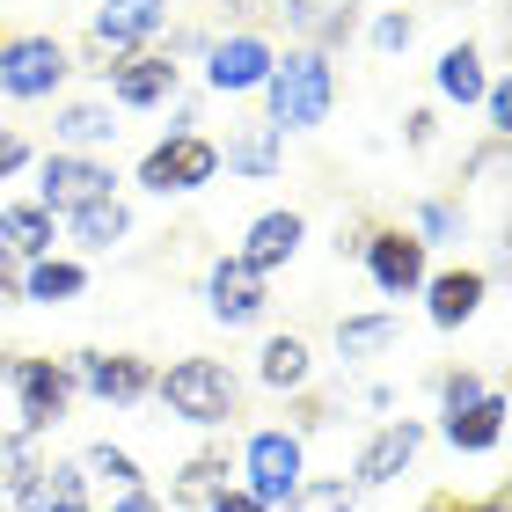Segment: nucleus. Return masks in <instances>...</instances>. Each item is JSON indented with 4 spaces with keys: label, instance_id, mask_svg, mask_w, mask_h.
Returning <instances> with one entry per match:
<instances>
[{
    "label": "nucleus",
    "instance_id": "f257e3e1",
    "mask_svg": "<svg viewBox=\"0 0 512 512\" xmlns=\"http://www.w3.org/2000/svg\"><path fill=\"white\" fill-rule=\"evenodd\" d=\"M154 395H161V410L183 417V425H198V432H227L242 417V381H235V366L227 359H169V374H154Z\"/></svg>",
    "mask_w": 512,
    "mask_h": 512
},
{
    "label": "nucleus",
    "instance_id": "f03ea898",
    "mask_svg": "<svg viewBox=\"0 0 512 512\" xmlns=\"http://www.w3.org/2000/svg\"><path fill=\"white\" fill-rule=\"evenodd\" d=\"M264 118L278 132H315V125H330V103H337V66L308 52V44H293L286 59H271V74H264Z\"/></svg>",
    "mask_w": 512,
    "mask_h": 512
},
{
    "label": "nucleus",
    "instance_id": "7ed1b4c3",
    "mask_svg": "<svg viewBox=\"0 0 512 512\" xmlns=\"http://www.w3.org/2000/svg\"><path fill=\"white\" fill-rule=\"evenodd\" d=\"M66 74H74V52H66L52 30L0 37V96L44 103V96H59V88H66Z\"/></svg>",
    "mask_w": 512,
    "mask_h": 512
},
{
    "label": "nucleus",
    "instance_id": "20e7f679",
    "mask_svg": "<svg viewBox=\"0 0 512 512\" xmlns=\"http://www.w3.org/2000/svg\"><path fill=\"white\" fill-rule=\"evenodd\" d=\"M161 30H169V0H103L88 22V74H110L118 59L147 52Z\"/></svg>",
    "mask_w": 512,
    "mask_h": 512
},
{
    "label": "nucleus",
    "instance_id": "39448f33",
    "mask_svg": "<svg viewBox=\"0 0 512 512\" xmlns=\"http://www.w3.org/2000/svg\"><path fill=\"white\" fill-rule=\"evenodd\" d=\"M242 491L264 505V512H286V498L308 483V454H300V432L286 425H264V432H249V447H242Z\"/></svg>",
    "mask_w": 512,
    "mask_h": 512
},
{
    "label": "nucleus",
    "instance_id": "423d86ee",
    "mask_svg": "<svg viewBox=\"0 0 512 512\" xmlns=\"http://www.w3.org/2000/svg\"><path fill=\"white\" fill-rule=\"evenodd\" d=\"M213 176H220V147L205 132H169V139H154V147H147V161H139V183H147L154 198L205 191Z\"/></svg>",
    "mask_w": 512,
    "mask_h": 512
},
{
    "label": "nucleus",
    "instance_id": "0eeeda50",
    "mask_svg": "<svg viewBox=\"0 0 512 512\" xmlns=\"http://www.w3.org/2000/svg\"><path fill=\"white\" fill-rule=\"evenodd\" d=\"M8 388H15V410H22V425L15 432H30L44 439L66 417V403H74V366L52 359V352H37V359H15L8 366Z\"/></svg>",
    "mask_w": 512,
    "mask_h": 512
},
{
    "label": "nucleus",
    "instance_id": "6e6552de",
    "mask_svg": "<svg viewBox=\"0 0 512 512\" xmlns=\"http://www.w3.org/2000/svg\"><path fill=\"white\" fill-rule=\"evenodd\" d=\"M359 264H366V278L388 293V300H403V293H417L432 278V249L410 235V227H366L359 235Z\"/></svg>",
    "mask_w": 512,
    "mask_h": 512
},
{
    "label": "nucleus",
    "instance_id": "1a4fd4ad",
    "mask_svg": "<svg viewBox=\"0 0 512 512\" xmlns=\"http://www.w3.org/2000/svg\"><path fill=\"white\" fill-rule=\"evenodd\" d=\"M96 198H118V176H110V161L96 154H44V169H37V205L44 213H81V205H96Z\"/></svg>",
    "mask_w": 512,
    "mask_h": 512
},
{
    "label": "nucleus",
    "instance_id": "9d476101",
    "mask_svg": "<svg viewBox=\"0 0 512 512\" xmlns=\"http://www.w3.org/2000/svg\"><path fill=\"white\" fill-rule=\"evenodd\" d=\"M66 366H74V388H88L110 410H132V403H147V395H154V366L139 352H74Z\"/></svg>",
    "mask_w": 512,
    "mask_h": 512
},
{
    "label": "nucleus",
    "instance_id": "9b49d317",
    "mask_svg": "<svg viewBox=\"0 0 512 512\" xmlns=\"http://www.w3.org/2000/svg\"><path fill=\"white\" fill-rule=\"evenodd\" d=\"M205 315L227 322V330H249V322H264V315H271L264 271H249L242 256H220V264L205 271Z\"/></svg>",
    "mask_w": 512,
    "mask_h": 512
},
{
    "label": "nucleus",
    "instance_id": "f8f14e48",
    "mask_svg": "<svg viewBox=\"0 0 512 512\" xmlns=\"http://www.w3.org/2000/svg\"><path fill=\"white\" fill-rule=\"evenodd\" d=\"M271 59H278V52H271L264 30L213 37V44H205V88H213V96H249V88H264Z\"/></svg>",
    "mask_w": 512,
    "mask_h": 512
},
{
    "label": "nucleus",
    "instance_id": "ddd939ff",
    "mask_svg": "<svg viewBox=\"0 0 512 512\" xmlns=\"http://www.w3.org/2000/svg\"><path fill=\"white\" fill-rule=\"evenodd\" d=\"M417 447H425V425H417V417H388V425L359 447V461H352V491H381V483H395L417 461Z\"/></svg>",
    "mask_w": 512,
    "mask_h": 512
},
{
    "label": "nucleus",
    "instance_id": "4468645a",
    "mask_svg": "<svg viewBox=\"0 0 512 512\" xmlns=\"http://www.w3.org/2000/svg\"><path fill=\"white\" fill-rule=\"evenodd\" d=\"M8 498H15V512H96L81 461H37V469L22 476Z\"/></svg>",
    "mask_w": 512,
    "mask_h": 512
},
{
    "label": "nucleus",
    "instance_id": "2eb2a0df",
    "mask_svg": "<svg viewBox=\"0 0 512 512\" xmlns=\"http://www.w3.org/2000/svg\"><path fill=\"white\" fill-rule=\"evenodd\" d=\"M417 293H425L432 330H461V322H476V315H483V300H491V271L454 264V271H432Z\"/></svg>",
    "mask_w": 512,
    "mask_h": 512
},
{
    "label": "nucleus",
    "instance_id": "dca6fc26",
    "mask_svg": "<svg viewBox=\"0 0 512 512\" xmlns=\"http://www.w3.org/2000/svg\"><path fill=\"white\" fill-rule=\"evenodd\" d=\"M103 81H110V103H118V110H154V103H169V96H176L183 66H176L169 52H132V59L110 66Z\"/></svg>",
    "mask_w": 512,
    "mask_h": 512
},
{
    "label": "nucleus",
    "instance_id": "f3484780",
    "mask_svg": "<svg viewBox=\"0 0 512 512\" xmlns=\"http://www.w3.org/2000/svg\"><path fill=\"white\" fill-rule=\"evenodd\" d=\"M300 242H308V220H300L293 205H278V213H256V220H249V235H242L235 256H242L249 271L271 278L278 264H293V256H300Z\"/></svg>",
    "mask_w": 512,
    "mask_h": 512
},
{
    "label": "nucleus",
    "instance_id": "a211bd4d",
    "mask_svg": "<svg viewBox=\"0 0 512 512\" xmlns=\"http://www.w3.org/2000/svg\"><path fill=\"white\" fill-rule=\"evenodd\" d=\"M220 161H227V169H235V176L264 183V176H278V169H286V132H278L271 118H242L235 132H227Z\"/></svg>",
    "mask_w": 512,
    "mask_h": 512
},
{
    "label": "nucleus",
    "instance_id": "6ab92c4d",
    "mask_svg": "<svg viewBox=\"0 0 512 512\" xmlns=\"http://www.w3.org/2000/svg\"><path fill=\"white\" fill-rule=\"evenodd\" d=\"M439 439H447L454 454H491L498 439H505V395L491 388L469 410H439Z\"/></svg>",
    "mask_w": 512,
    "mask_h": 512
},
{
    "label": "nucleus",
    "instance_id": "aec40b11",
    "mask_svg": "<svg viewBox=\"0 0 512 512\" xmlns=\"http://www.w3.org/2000/svg\"><path fill=\"white\" fill-rule=\"evenodd\" d=\"M52 235H59V213H44V205H0V256L8 264H37V256H52Z\"/></svg>",
    "mask_w": 512,
    "mask_h": 512
},
{
    "label": "nucleus",
    "instance_id": "412c9836",
    "mask_svg": "<svg viewBox=\"0 0 512 512\" xmlns=\"http://www.w3.org/2000/svg\"><path fill=\"white\" fill-rule=\"evenodd\" d=\"M432 88L447 103H483V88H491V59H483V44H447L439 52V66H432Z\"/></svg>",
    "mask_w": 512,
    "mask_h": 512
},
{
    "label": "nucleus",
    "instance_id": "4be33fe9",
    "mask_svg": "<svg viewBox=\"0 0 512 512\" xmlns=\"http://www.w3.org/2000/svg\"><path fill=\"white\" fill-rule=\"evenodd\" d=\"M256 381H264V388H278V395L308 388V381H315V352H308V337H300V330L271 337L264 352H256Z\"/></svg>",
    "mask_w": 512,
    "mask_h": 512
},
{
    "label": "nucleus",
    "instance_id": "5701e85b",
    "mask_svg": "<svg viewBox=\"0 0 512 512\" xmlns=\"http://www.w3.org/2000/svg\"><path fill=\"white\" fill-rule=\"evenodd\" d=\"M81 293H88V264H74V256H37L22 271V300H37V308H59V300H81Z\"/></svg>",
    "mask_w": 512,
    "mask_h": 512
},
{
    "label": "nucleus",
    "instance_id": "b1692460",
    "mask_svg": "<svg viewBox=\"0 0 512 512\" xmlns=\"http://www.w3.org/2000/svg\"><path fill=\"white\" fill-rule=\"evenodd\" d=\"M52 139H59V154H88V147L118 139V118H110V103H66L52 118Z\"/></svg>",
    "mask_w": 512,
    "mask_h": 512
},
{
    "label": "nucleus",
    "instance_id": "393cba45",
    "mask_svg": "<svg viewBox=\"0 0 512 512\" xmlns=\"http://www.w3.org/2000/svg\"><path fill=\"white\" fill-rule=\"evenodd\" d=\"M66 220H74L81 249H118L132 235V205L125 198H96V205H81V213H66Z\"/></svg>",
    "mask_w": 512,
    "mask_h": 512
},
{
    "label": "nucleus",
    "instance_id": "a878e982",
    "mask_svg": "<svg viewBox=\"0 0 512 512\" xmlns=\"http://www.w3.org/2000/svg\"><path fill=\"white\" fill-rule=\"evenodd\" d=\"M395 344H403V315H344L337 322L344 359H374V352H395Z\"/></svg>",
    "mask_w": 512,
    "mask_h": 512
},
{
    "label": "nucleus",
    "instance_id": "bb28decb",
    "mask_svg": "<svg viewBox=\"0 0 512 512\" xmlns=\"http://www.w3.org/2000/svg\"><path fill=\"white\" fill-rule=\"evenodd\" d=\"M213 491H227V447H205V454L183 461V476L169 483V498H161V505H205Z\"/></svg>",
    "mask_w": 512,
    "mask_h": 512
},
{
    "label": "nucleus",
    "instance_id": "cd10ccee",
    "mask_svg": "<svg viewBox=\"0 0 512 512\" xmlns=\"http://www.w3.org/2000/svg\"><path fill=\"white\" fill-rule=\"evenodd\" d=\"M81 469H88V483H110V491H139V483H147V469H139L125 447H110V439H96V447L81 454Z\"/></svg>",
    "mask_w": 512,
    "mask_h": 512
},
{
    "label": "nucleus",
    "instance_id": "c85d7f7f",
    "mask_svg": "<svg viewBox=\"0 0 512 512\" xmlns=\"http://www.w3.org/2000/svg\"><path fill=\"white\" fill-rule=\"evenodd\" d=\"M410 235L417 242H461V235H469V220H461V205H447V198H425V205H417V213H410Z\"/></svg>",
    "mask_w": 512,
    "mask_h": 512
},
{
    "label": "nucleus",
    "instance_id": "c756f323",
    "mask_svg": "<svg viewBox=\"0 0 512 512\" xmlns=\"http://www.w3.org/2000/svg\"><path fill=\"white\" fill-rule=\"evenodd\" d=\"M352 505H359V491L344 476H315V483H300L286 498V512H352Z\"/></svg>",
    "mask_w": 512,
    "mask_h": 512
},
{
    "label": "nucleus",
    "instance_id": "7c9ffc66",
    "mask_svg": "<svg viewBox=\"0 0 512 512\" xmlns=\"http://www.w3.org/2000/svg\"><path fill=\"white\" fill-rule=\"evenodd\" d=\"M30 469H37V439L30 432H0V491H15Z\"/></svg>",
    "mask_w": 512,
    "mask_h": 512
},
{
    "label": "nucleus",
    "instance_id": "2f4dec72",
    "mask_svg": "<svg viewBox=\"0 0 512 512\" xmlns=\"http://www.w3.org/2000/svg\"><path fill=\"white\" fill-rule=\"evenodd\" d=\"M491 395V381L476 374V366H454V374H439V410H469Z\"/></svg>",
    "mask_w": 512,
    "mask_h": 512
},
{
    "label": "nucleus",
    "instance_id": "473e14b6",
    "mask_svg": "<svg viewBox=\"0 0 512 512\" xmlns=\"http://www.w3.org/2000/svg\"><path fill=\"white\" fill-rule=\"evenodd\" d=\"M330 8H352V0H271V15L286 22V30H315Z\"/></svg>",
    "mask_w": 512,
    "mask_h": 512
},
{
    "label": "nucleus",
    "instance_id": "72a5a7b5",
    "mask_svg": "<svg viewBox=\"0 0 512 512\" xmlns=\"http://www.w3.org/2000/svg\"><path fill=\"white\" fill-rule=\"evenodd\" d=\"M410 37H417V15H403V8H388L374 22V52H410Z\"/></svg>",
    "mask_w": 512,
    "mask_h": 512
},
{
    "label": "nucleus",
    "instance_id": "f704fd0d",
    "mask_svg": "<svg viewBox=\"0 0 512 512\" xmlns=\"http://www.w3.org/2000/svg\"><path fill=\"white\" fill-rule=\"evenodd\" d=\"M483 110H491V139H505L512 132V88L491 81V88H483Z\"/></svg>",
    "mask_w": 512,
    "mask_h": 512
},
{
    "label": "nucleus",
    "instance_id": "c9c22d12",
    "mask_svg": "<svg viewBox=\"0 0 512 512\" xmlns=\"http://www.w3.org/2000/svg\"><path fill=\"white\" fill-rule=\"evenodd\" d=\"M22 161H30V139H22V132H8V125H0V176H15V169H22Z\"/></svg>",
    "mask_w": 512,
    "mask_h": 512
},
{
    "label": "nucleus",
    "instance_id": "e433bc0d",
    "mask_svg": "<svg viewBox=\"0 0 512 512\" xmlns=\"http://www.w3.org/2000/svg\"><path fill=\"white\" fill-rule=\"evenodd\" d=\"M205 512H264V505H256V498L242 491V483H227V491H213V498H205Z\"/></svg>",
    "mask_w": 512,
    "mask_h": 512
},
{
    "label": "nucleus",
    "instance_id": "4c0bfd02",
    "mask_svg": "<svg viewBox=\"0 0 512 512\" xmlns=\"http://www.w3.org/2000/svg\"><path fill=\"white\" fill-rule=\"evenodd\" d=\"M110 512H169V505H161L147 483H139V491H118V498H110Z\"/></svg>",
    "mask_w": 512,
    "mask_h": 512
},
{
    "label": "nucleus",
    "instance_id": "58836bf2",
    "mask_svg": "<svg viewBox=\"0 0 512 512\" xmlns=\"http://www.w3.org/2000/svg\"><path fill=\"white\" fill-rule=\"evenodd\" d=\"M432 132H439L432 110H410V118H403V139H410V147H432Z\"/></svg>",
    "mask_w": 512,
    "mask_h": 512
},
{
    "label": "nucleus",
    "instance_id": "ea45409f",
    "mask_svg": "<svg viewBox=\"0 0 512 512\" xmlns=\"http://www.w3.org/2000/svg\"><path fill=\"white\" fill-rule=\"evenodd\" d=\"M454 512H505V491H491V498H454Z\"/></svg>",
    "mask_w": 512,
    "mask_h": 512
},
{
    "label": "nucleus",
    "instance_id": "a19ab883",
    "mask_svg": "<svg viewBox=\"0 0 512 512\" xmlns=\"http://www.w3.org/2000/svg\"><path fill=\"white\" fill-rule=\"evenodd\" d=\"M220 8H235V15H271V0H220Z\"/></svg>",
    "mask_w": 512,
    "mask_h": 512
},
{
    "label": "nucleus",
    "instance_id": "79ce46f5",
    "mask_svg": "<svg viewBox=\"0 0 512 512\" xmlns=\"http://www.w3.org/2000/svg\"><path fill=\"white\" fill-rule=\"evenodd\" d=\"M417 512H454V498H447V491H439V498H425V505H417Z\"/></svg>",
    "mask_w": 512,
    "mask_h": 512
},
{
    "label": "nucleus",
    "instance_id": "37998d69",
    "mask_svg": "<svg viewBox=\"0 0 512 512\" xmlns=\"http://www.w3.org/2000/svg\"><path fill=\"white\" fill-rule=\"evenodd\" d=\"M8 366H15V359H8V352H0V388H8Z\"/></svg>",
    "mask_w": 512,
    "mask_h": 512
}]
</instances>
